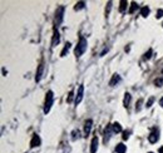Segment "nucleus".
<instances>
[{
	"label": "nucleus",
	"mask_w": 163,
	"mask_h": 153,
	"mask_svg": "<svg viewBox=\"0 0 163 153\" xmlns=\"http://www.w3.org/2000/svg\"><path fill=\"white\" fill-rule=\"evenodd\" d=\"M83 93H84V87L83 86H79V88H78V93H77V95H75V104H79L80 102H82V99H83Z\"/></svg>",
	"instance_id": "39448f33"
},
{
	"label": "nucleus",
	"mask_w": 163,
	"mask_h": 153,
	"mask_svg": "<svg viewBox=\"0 0 163 153\" xmlns=\"http://www.w3.org/2000/svg\"><path fill=\"white\" fill-rule=\"evenodd\" d=\"M158 134H159L158 129H156V128H154V129L151 132V134L148 136V141L151 142V143H156V142L159 140V136H158Z\"/></svg>",
	"instance_id": "20e7f679"
},
{
	"label": "nucleus",
	"mask_w": 163,
	"mask_h": 153,
	"mask_svg": "<svg viewBox=\"0 0 163 153\" xmlns=\"http://www.w3.org/2000/svg\"><path fill=\"white\" fill-rule=\"evenodd\" d=\"M40 137L38 136V134H34L33 136V140H32V142H30V147H38V146H40Z\"/></svg>",
	"instance_id": "9d476101"
},
{
	"label": "nucleus",
	"mask_w": 163,
	"mask_h": 153,
	"mask_svg": "<svg viewBox=\"0 0 163 153\" xmlns=\"http://www.w3.org/2000/svg\"><path fill=\"white\" fill-rule=\"evenodd\" d=\"M154 84H156L157 87L163 86V78H161V79H156V80H154Z\"/></svg>",
	"instance_id": "393cba45"
},
{
	"label": "nucleus",
	"mask_w": 163,
	"mask_h": 153,
	"mask_svg": "<svg viewBox=\"0 0 163 153\" xmlns=\"http://www.w3.org/2000/svg\"><path fill=\"white\" fill-rule=\"evenodd\" d=\"M119 80H120V77H119L118 74H114V75L112 77V80L109 82V84L113 87V86H116V84H117V83H118Z\"/></svg>",
	"instance_id": "ddd939ff"
},
{
	"label": "nucleus",
	"mask_w": 163,
	"mask_h": 153,
	"mask_svg": "<svg viewBox=\"0 0 163 153\" xmlns=\"http://www.w3.org/2000/svg\"><path fill=\"white\" fill-rule=\"evenodd\" d=\"M152 57V49H148V52L144 54V57H143V59L144 60H148L149 58H151Z\"/></svg>",
	"instance_id": "412c9836"
},
{
	"label": "nucleus",
	"mask_w": 163,
	"mask_h": 153,
	"mask_svg": "<svg viewBox=\"0 0 163 153\" xmlns=\"http://www.w3.org/2000/svg\"><path fill=\"white\" fill-rule=\"evenodd\" d=\"M111 9H112V2H108V4H107V9H105V15H107V17H108V14H109Z\"/></svg>",
	"instance_id": "4be33fe9"
},
{
	"label": "nucleus",
	"mask_w": 163,
	"mask_h": 153,
	"mask_svg": "<svg viewBox=\"0 0 163 153\" xmlns=\"http://www.w3.org/2000/svg\"><path fill=\"white\" fill-rule=\"evenodd\" d=\"M126 8H127V2H126V0H122V2H120V6H119V11L123 13L126 10Z\"/></svg>",
	"instance_id": "aec40b11"
},
{
	"label": "nucleus",
	"mask_w": 163,
	"mask_h": 153,
	"mask_svg": "<svg viewBox=\"0 0 163 153\" xmlns=\"http://www.w3.org/2000/svg\"><path fill=\"white\" fill-rule=\"evenodd\" d=\"M149 153H153V152H149Z\"/></svg>",
	"instance_id": "2f4dec72"
},
{
	"label": "nucleus",
	"mask_w": 163,
	"mask_h": 153,
	"mask_svg": "<svg viewBox=\"0 0 163 153\" xmlns=\"http://www.w3.org/2000/svg\"><path fill=\"white\" fill-rule=\"evenodd\" d=\"M60 40V36H59V33L57 30V28H54V34H53V40H51V47H55Z\"/></svg>",
	"instance_id": "0eeeda50"
},
{
	"label": "nucleus",
	"mask_w": 163,
	"mask_h": 153,
	"mask_svg": "<svg viewBox=\"0 0 163 153\" xmlns=\"http://www.w3.org/2000/svg\"><path fill=\"white\" fill-rule=\"evenodd\" d=\"M73 97H74V92H73V90H70V92H69V95H68L66 102H68V103H70V102L73 101Z\"/></svg>",
	"instance_id": "5701e85b"
},
{
	"label": "nucleus",
	"mask_w": 163,
	"mask_h": 153,
	"mask_svg": "<svg viewBox=\"0 0 163 153\" xmlns=\"http://www.w3.org/2000/svg\"><path fill=\"white\" fill-rule=\"evenodd\" d=\"M142 103H143V99H139L138 103H137V105H135V110H137V112H139V110H141V108H142Z\"/></svg>",
	"instance_id": "b1692460"
},
{
	"label": "nucleus",
	"mask_w": 163,
	"mask_h": 153,
	"mask_svg": "<svg viewBox=\"0 0 163 153\" xmlns=\"http://www.w3.org/2000/svg\"><path fill=\"white\" fill-rule=\"evenodd\" d=\"M116 152H117V153H126V152H127V147H126L123 143H119V144H117V147H116Z\"/></svg>",
	"instance_id": "f8f14e48"
},
{
	"label": "nucleus",
	"mask_w": 163,
	"mask_h": 153,
	"mask_svg": "<svg viewBox=\"0 0 163 153\" xmlns=\"http://www.w3.org/2000/svg\"><path fill=\"white\" fill-rule=\"evenodd\" d=\"M97 149H98V137L96 136L90 143V153H97Z\"/></svg>",
	"instance_id": "423d86ee"
},
{
	"label": "nucleus",
	"mask_w": 163,
	"mask_h": 153,
	"mask_svg": "<svg viewBox=\"0 0 163 153\" xmlns=\"http://www.w3.org/2000/svg\"><path fill=\"white\" fill-rule=\"evenodd\" d=\"M153 102H154V98H153V97H152V98H149V101L147 102V104H146V105H147V107H151Z\"/></svg>",
	"instance_id": "cd10ccee"
},
{
	"label": "nucleus",
	"mask_w": 163,
	"mask_h": 153,
	"mask_svg": "<svg viewBox=\"0 0 163 153\" xmlns=\"http://www.w3.org/2000/svg\"><path fill=\"white\" fill-rule=\"evenodd\" d=\"M69 49H70V43H66L65 44V47L63 48V50H62V57H65V54L68 53V52H69Z\"/></svg>",
	"instance_id": "f3484780"
},
{
	"label": "nucleus",
	"mask_w": 163,
	"mask_h": 153,
	"mask_svg": "<svg viewBox=\"0 0 163 153\" xmlns=\"http://www.w3.org/2000/svg\"><path fill=\"white\" fill-rule=\"evenodd\" d=\"M63 15H64V6H59L55 11V28L62 23Z\"/></svg>",
	"instance_id": "7ed1b4c3"
},
{
	"label": "nucleus",
	"mask_w": 163,
	"mask_h": 153,
	"mask_svg": "<svg viewBox=\"0 0 163 153\" xmlns=\"http://www.w3.org/2000/svg\"><path fill=\"white\" fill-rule=\"evenodd\" d=\"M84 6H85V3H84V2H79V3H77V4H75L74 10H80V9H83Z\"/></svg>",
	"instance_id": "6ab92c4d"
},
{
	"label": "nucleus",
	"mask_w": 163,
	"mask_h": 153,
	"mask_svg": "<svg viewBox=\"0 0 163 153\" xmlns=\"http://www.w3.org/2000/svg\"><path fill=\"white\" fill-rule=\"evenodd\" d=\"M112 129H113V132L114 133H119V132H122V127H120V124L119 123H113V126H112Z\"/></svg>",
	"instance_id": "4468645a"
},
{
	"label": "nucleus",
	"mask_w": 163,
	"mask_h": 153,
	"mask_svg": "<svg viewBox=\"0 0 163 153\" xmlns=\"http://www.w3.org/2000/svg\"><path fill=\"white\" fill-rule=\"evenodd\" d=\"M137 9H138V4L133 2V3H132V5H131V9L128 10V13H129V14H133V13H134L135 10H137Z\"/></svg>",
	"instance_id": "a211bd4d"
},
{
	"label": "nucleus",
	"mask_w": 163,
	"mask_h": 153,
	"mask_svg": "<svg viewBox=\"0 0 163 153\" xmlns=\"http://www.w3.org/2000/svg\"><path fill=\"white\" fill-rule=\"evenodd\" d=\"M107 52H108V48H105V49H104V50H103V52H102V54H100V55H104V54H105V53H107Z\"/></svg>",
	"instance_id": "c85d7f7f"
},
{
	"label": "nucleus",
	"mask_w": 163,
	"mask_h": 153,
	"mask_svg": "<svg viewBox=\"0 0 163 153\" xmlns=\"http://www.w3.org/2000/svg\"><path fill=\"white\" fill-rule=\"evenodd\" d=\"M129 131H126V132H123V140L126 141V140H128V138H129Z\"/></svg>",
	"instance_id": "a878e982"
},
{
	"label": "nucleus",
	"mask_w": 163,
	"mask_h": 153,
	"mask_svg": "<svg viewBox=\"0 0 163 153\" xmlns=\"http://www.w3.org/2000/svg\"><path fill=\"white\" fill-rule=\"evenodd\" d=\"M159 153H163V147H161V148H159Z\"/></svg>",
	"instance_id": "7c9ffc66"
},
{
	"label": "nucleus",
	"mask_w": 163,
	"mask_h": 153,
	"mask_svg": "<svg viewBox=\"0 0 163 153\" xmlns=\"http://www.w3.org/2000/svg\"><path fill=\"white\" fill-rule=\"evenodd\" d=\"M111 128H112L111 126L105 128V132H104V136H105V137H104V142H107L108 140H109V137H111V136H109V134H111Z\"/></svg>",
	"instance_id": "dca6fc26"
},
{
	"label": "nucleus",
	"mask_w": 163,
	"mask_h": 153,
	"mask_svg": "<svg viewBox=\"0 0 163 153\" xmlns=\"http://www.w3.org/2000/svg\"><path fill=\"white\" fill-rule=\"evenodd\" d=\"M53 101H54V95H53V92L49 90L47 93V97H45V104H44V113H48L51 105H53Z\"/></svg>",
	"instance_id": "f03ea898"
},
{
	"label": "nucleus",
	"mask_w": 163,
	"mask_h": 153,
	"mask_svg": "<svg viewBox=\"0 0 163 153\" xmlns=\"http://www.w3.org/2000/svg\"><path fill=\"white\" fill-rule=\"evenodd\" d=\"M87 47H88L87 39H85V38H83V36H80V39H79V43L77 44V47H75V50H74L75 57H80V55H83V54H84V52L87 50Z\"/></svg>",
	"instance_id": "f257e3e1"
},
{
	"label": "nucleus",
	"mask_w": 163,
	"mask_h": 153,
	"mask_svg": "<svg viewBox=\"0 0 163 153\" xmlns=\"http://www.w3.org/2000/svg\"><path fill=\"white\" fill-rule=\"evenodd\" d=\"M131 99H132V95H131L129 93H126V94H124V99H123V105H124L126 108H128V107H129Z\"/></svg>",
	"instance_id": "9b49d317"
},
{
	"label": "nucleus",
	"mask_w": 163,
	"mask_h": 153,
	"mask_svg": "<svg viewBox=\"0 0 163 153\" xmlns=\"http://www.w3.org/2000/svg\"><path fill=\"white\" fill-rule=\"evenodd\" d=\"M159 104H161V105H162V107H163V98H162V99H161V101H159Z\"/></svg>",
	"instance_id": "c756f323"
},
{
	"label": "nucleus",
	"mask_w": 163,
	"mask_h": 153,
	"mask_svg": "<svg viewBox=\"0 0 163 153\" xmlns=\"http://www.w3.org/2000/svg\"><path fill=\"white\" fill-rule=\"evenodd\" d=\"M92 124H93V120L92 119L85 120V123H84V136H89L90 129H92Z\"/></svg>",
	"instance_id": "1a4fd4ad"
},
{
	"label": "nucleus",
	"mask_w": 163,
	"mask_h": 153,
	"mask_svg": "<svg viewBox=\"0 0 163 153\" xmlns=\"http://www.w3.org/2000/svg\"><path fill=\"white\" fill-rule=\"evenodd\" d=\"M43 72H44V64H40L38 67V71H36V74H35V82H39L43 77Z\"/></svg>",
	"instance_id": "6e6552de"
},
{
	"label": "nucleus",
	"mask_w": 163,
	"mask_h": 153,
	"mask_svg": "<svg viewBox=\"0 0 163 153\" xmlns=\"http://www.w3.org/2000/svg\"><path fill=\"white\" fill-rule=\"evenodd\" d=\"M156 17H157V19H159V18L163 17V10H162V9H159V10L157 11V15H156Z\"/></svg>",
	"instance_id": "bb28decb"
},
{
	"label": "nucleus",
	"mask_w": 163,
	"mask_h": 153,
	"mask_svg": "<svg viewBox=\"0 0 163 153\" xmlns=\"http://www.w3.org/2000/svg\"><path fill=\"white\" fill-rule=\"evenodd\" d=\"M148 14H149V8H148V6H143V8L141 9V15H142L143 18H147Z\"/></svg>",
	"instance_id": "2eb2a0df"
}]
</instances>
